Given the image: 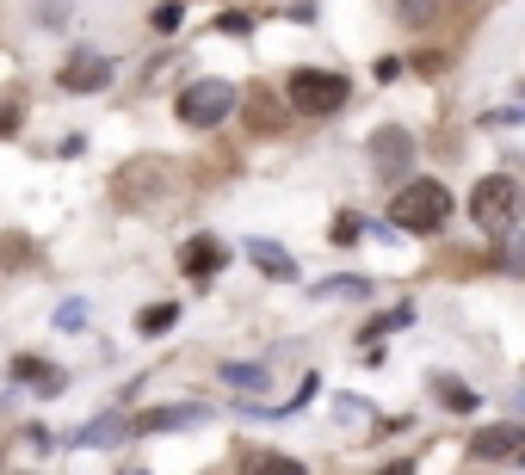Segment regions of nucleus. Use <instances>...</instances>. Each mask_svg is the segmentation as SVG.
Listing matches in <instances>:
<instances>
[{
    "label": "nucleus",
    "instance_id": "4be33fe9",
    "mask_svg": "<svg viewBox=\"0 0 525 475\" xmlns=\"http://www.w3.org/2000/svg\"><path fill=\"white\" fill-rule=\"evenodd\" d=\"M439 395H445V401H458V408H470V401H476V395H470V389H464V383H451V377H445V383H439Z\"/></svg>",
    "mask_w": 525,
    "mask_h": 475
},
{
    "label": "nucleus",
    "instance_id": "9d476101",
    "mask_svg": "<svg viewBox=\"0 0 525 475\" xmlns=\"http://www.w3.org/2000/svg\"><path fill=\"white\" fill-rule=\"evenodd\" d=\"M241 475H309V463H297L285 451H248L241 457Z\"/></svg>",
    "mask_w": 525,
    "mask_h": 475
},
{
    "label": "nucleus",
    "instance_id": "1a4fd4ad",
    "mask_svg": "<svg viewBox=\"0 0 525 475\" xmlns=\"http://www.w3.org/2000/svg\"><path fill=\"white\" fill-rule=\"evenodd\" d=\"M180 266H186V278H198V284H204L210 272L223 266V241H217V235H192V241H186V253H180Z\"/></svg>",
    "mask_w": 525,
    "mask_h": 475
},
{
    "label": "nucleus",
    "instance_id": "dca6fc26",
    "mask_svg": "<svg viewBox=\"0 0 525 475\" xmlns=\"http://www.w3.org/2000/svg\"><path fill=\"white\" fill-rule=\"evenodd\" d=\"M223 383H235V389H266V371H260V364H223Z\"/></svg>",
    "mask_w": 525,
    "mask_h": 475
},
{
    "label": "nucleus",
    "instance_id": "39448f33",
    "mask_svg": "<svg viewBox=\"0 0 525 475\" xmlns=\"http://www.w3.org/2000/svg\"><path fill=\"white\" fill-rule=\"evenodd\" d=\"M414 161V136L402 130V124H383L377 136H371V173L377 179H390V186H402V167Z\"/></svg>",
    "mask_w": 525,
    "mask_h": 475
},
{
    "label": "nucleus",
    "instance_id": "6ab92c4d",
    "mask_svg": "<svg viewBox=\"0 0 525 475\" xmlns=\"http://www.w3.org/2000/svg\"><path fill=\"white\" fill-rule=\"evenodd\" d=\"M408 321H414V309L402 303V309H390V315H377V321H371V334H390V327H408Z\"/></svg>",
    "mask_w": 525,
    "mask_h": 475
},
{
    "label": "nucleus",
    "instance_id": "423d86ee",
    "mask_svg": "<svg viewBox=\"0 0 525 475\" xmlns=\"http://www.w3.org/2000/svg\"><path fill=\"white\" fill-rule=\"evenodd\" d=\"M105 81H112V62H105L99 50H75V56H68V68H62V87H68V93H99Z\"/></svg>",
    "mask_w": 525,
    "mask_h": 475
},
{
    "label": "nucleus",
    "instance_id": "f3484780",
    "mask_svg": "<svg viewBox=\"0 0 525 475\" xmlns=\"http://www.w3.org/2000/svg\"><path fill=\"white\" fill-rule=\"evenodd\" d=\"M130 432V420H93L87 432H81V445H99V438H124Z\"/></svg>",
    "mask_w": 525,
    "mask_h": 475
},
{
    "label": "nucleus",
    "instance_id": "aec40b11",
    "mask_svg": "<svg viewBox=\"0 0 525 475\" xmlns=\"http://www.w3.org/2000/svg\"><path fill=\"white\" fill-rule=\"evenodd\" d=\"M155 31H180V0H167V7H155V19H149Z\"/></svg>",
    "mask_w": 525,
    "mask_h": 475
},
{
    "label": "nucleus",
    "instance_id": "412c9836",
    "mask_svg": "<svg viewBox=\"0 0 525 475\" xmlns=\"http://www.w3.org/2000/svg\"><path fill=\"white\" fill-rule=\"evenodd\" d=\"M62 327H68V334H75V327H87V309L81 303H62V315H56Z\"/></svg>",
    "mask_w": 525,
    "mask_h": 475
},
{
    "label": "nucleus",
    "instance_id": "a211bd4d",
    "mask_svg": "<svg viewBox=\"0 0 525 475\" xmlns=\"http://www.w3.org/2000/svg\"><path fill=\"white\" fill-rule=\"evenodd\" d=\"M433 7H439V0H396V13H402L408 25H427V19H433Z\"/></svg>",
    "mask_w": 525,
    "mask_h": 475
},
{
    "label": "nucleus",
    "instance_id": "6e6552de",
    "mask_svg": "<svg viewBox=\"0 0 525 475\" xmlns=\"http://www.w3.org/2000/svg\"><path fill=\"white\" fill-rule=\"evenodd\" d=\"M118 204H143V192H161V161H130V173H118Z\"/></svg>",
    "mask_w": 525,
    "mask_h": 475
},
{
    "label": "nucleus",
    "instance_id": "f8f14e48",
    "mask_svg": "<svg viewBox=\"0 0 525 475\" xmlns=\"http://www.w3.org/2000/svg\"><path fill=\"white\" fill-rule=\"evenodd\" d=\"M248 253H254V266H260L266 278H291V272H297V266H291V253L278 247V241H254Z\"/></svg>",
    "mask_w": 525,
    "mask_h": 475
},
{
    "label": "nucleus",
    "instance_id": "5701e85b",
    "mask_svg": "<svg viewBox=\"0 0 525 475\" xmlns=\"http://www.w3.org/2000/svg\"><path fill=\"white\" fill-rule=\"evenodd\" d=\"M19 130V105H0V136H13Z\"/></svg>",
    "mask_w": 525,
    "mask_h": 475
},
{
    "label": "nucleus",
    "instance_id": "f257e3e1",
    "mask_svg": "<svg viewBox=\"0 0 525 475\" xmlns=\"http://www.w3.org/2000/svg\"><path fill=\"white\" fill-rule=\"evenodd\" d=\"M390 216H396V229H408V235H439L445 216H451V192L439 186V179H402Z\"/></svg>",
    "mask_w": 525,
    "mask_h": 475
},
{
    "label": "nucleus",
    "instance_id": "9b49d317",
    "mask_svg": "<svg viewBox=\"0 0 525 475\" xmlns=\"http://www.w3.org/2000/svg\"><path fill=\"white\" fill-rule=\"evenodd\" d=\"M204 408H155L143 420H130V432H180V426H198Z\"/></svg>",
    "mask_w": 525,
    "mask_h": 475
},
{
    "label": "nucleus",
    "instance_id": "20e7f679",
    "mask_svg": "<svg viewBox=\"0 0 525 475\" xmlns=\"http://www.w3.org/2000/svg\"><path fill=\"white\" fill-rule=\"evenodd\" d=\"M229 112H235V87H229V81H192V87L180 93V118L198 124V130L223 124Z\"/></svg>",
    "mask_w": 525,
    "mask_h": 475
},
{
    "label": "nucleus",
    "instance_id": "4468645a",
    "mask_svg": "<svg viewBox=\"0 0 525 475\" xmlns=\"http://www.w3.org/2000/svg\"><path fill=\"white\" fill-rule=\"evenodd\" d=\"M173 321H180V309H173V303H149L143 315H136V327H143V334H149V340H155V334H167V327H173Z\"/></svg>",
    "mask_w": 525,
    "mask_h": 475
},
{
    "label": "nucleus",
    "instance_id": "7ed1b4c3",
    "mask_svg": "<svg viewBox=\"0 0 525 475\" xmlns=\"http://www.w3.org/2000/svg\"><path fill=\"white\" fill-rule=\"evenodd\" d=\"M470 216H476L482 229H513V216H519V179H507V173L476 179V192H470Z\"/></svg>",
    "mask_w": 525,
    "mask_h": 475
},
{
    "label": "nucleus",
    "instance_id": "b1692460",
    "mask_svg": "<svg viewBox=\"0 0 525 475\" xmlns=\"http://www.w3.org/2000/svg\"><path fill=\"white\" fill-rule=\"evenodd\" d=\"M377 475H408V463H390V469H377Z\"/></svg>",
    "mask_w": 525,
    "mask_h": 475
},
{
    "label": "nucleus",
    "instance_id": "2eb2a0df",
    "mask_svg": "<svg viewBox=\"0 0 525 475\" xmlns=\"http://www.w3.org/2000/svg\"><path fill=\"white\" fill-rule=\"evenodd\" d=\"M13 377H25V383H38V389H50V395L62 389V371H44L38 358H19V364H13Z\"/></svg>",
    "mask_w": 525,
    "mask_h": 475
},
{
    "label": "nucleus",
    "instance_id": "ddd939ff",
    "mask_svg": "<svg viewBox=\"0 0 525 475\" xmlns=\"http://www.w3.org/2000/svg\"><path fill=\"white\" fill-rule=\"evenodd\" d=\"M248 112H254L248 124H260V130H285V118H278V99H272L266 87H254V93H248Z\"/></svg>",
    "mask_w": 525,
    "mask_h": 475
},
{
    "label": "nucleus",
    "instance_id": "f03ea898",
    "mask_svg": "<svg viewBox=\"0 0 525 475\" xmlns=\"http://www.w3.org/2000/svg\"><path fill=\"white\" fill-rule=\"evenodd\" d=\"M346 99H353V81L334 75V68H297L291 75V105L303 118H334Z\"/></svg>",
    "mask_w": 525,
    "mask_h": 475
},
{
    "label": "nucleus",
    "instance_id": "0eeeda50",
    "mask_svg": "<svg viewBox=\"0 0 525 475\" xmlns=\"http://www.w3.org/2000/svg\"><path fill=\"white\" fill-rule=\"evenodd\" d=\"M519 445H525V432H519L513 420H501V426H482V432L470 438V457L495 463V457H519Z\"/></svg>",
    "mask_w": 525,
    "mask_h": 475
}]
</instances>
